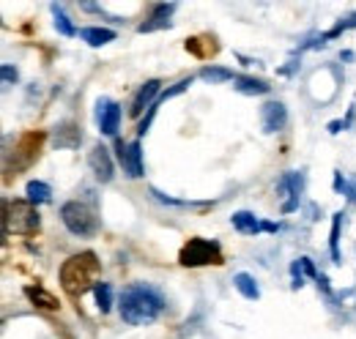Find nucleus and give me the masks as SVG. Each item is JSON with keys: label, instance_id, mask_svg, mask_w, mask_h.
I'll return each mask as SVG.
<instances>
[{"label": "nucleus", "instance_id": "nucleus-12", "mask_svg": "<svg viewBox=\"0 0 356 339\" xmlns=\"http://www.w3.org/2000/svg\"><path fill=\"white\" fill-rule=\"evenodd\" d=\"M159 88H162V83H159V80H148V83H145V85H143V88L137 91V96L132 99V107H129V115H132V118H137V115H143V110H145V107L151 110V107L156 105L154 99H156Z\"/></svg>", "mask_w": 356, "mask_h": 339}, {"label": "nucleus", "instance_id": "nucleus-11", "mask_svg": "<svg viewBox=\"0 0 356 339\" xmlns=\"http://www.w3.org/2000/svg\"><path fill=\"white\" fill-rule=\"evenodd\" d=\"M231 222L236 227L238 232H244V235H258L260 230H266V232H274L277 225L274 222H260L252 211H236L233 217H231Z\"/></svg>", "mask_w": 356, "mask_h": 339}, {"label": "nucleus", "instance_id": "nucleus-21", "mask_svg": "<svg viewBox=\"0 0 356 339\" xmlns=\"http://www.w3.org/2000/svg\"><path fill=\"white\" fill-rule=\"evenodd\" d=\"M238 74H233L231 69H222V66H203L200 69V80H206V83H211V85H217V83H231V80H236Z\"/></svg>", "mask_w": 356, "mask_h": 339}, {"label": "nucleus", "instance_id": "nucleus-13", "mask_svg": "<svg viewBox=\"0 0 356 339\" xmlns=\"http://www.w3.org/2000/svg\"><path fill=\"white\" fill-rule=\"evenodd\" d=\"M176 11V3H156L151 17L137 28L140 33H151V30H159V28H170V14Z\"/></svg>", "mask_w": 356, "mask_h": 339}, {"label": "nucleus", "instance_id": "nucleus-1", "mask_svg": "<svg viewBox=\"0 0 356 339\" xmlns=\"http://www.w3.org/2000/svg\"><path fill=\"white\" fill-rule=\"evenodd\" d=\"M121 320L129 326H148L154 323L162 312H165V298L156 287L145 285V282H134L129 287H123L121 293Z\"/></svg>", "mask_w": 356, "mask_h": 339}, {"label": "nucleus", "instance_id": "nucleus-6", "mask_svg": "<svg viewBox=\"0 0 356 339\" xmlns=\"http://www.w3.org/2000/svg\"><path fill=\"white\" fill-rule=\"evenodd\" d=\"M302 189H304V175L302 173H282V178L277 181V192L285 197L282 200V214H291L299 208V197H302Z\"/></svg>", "mask_w": 356, "mask_h": 339}, {"label": "nucleus", "instance_id": "nucleus-24", "mask_svg": "<svg viewBox=\"0 0 356 339\" xmlns=\"http://www.w3.org/2000/svg\"><path fill=\"white\" fill-rule=\"evenodd\" d=\"M340 222H343V214H335L332 219V238H329V249H332V260L340 263Z\"/></svg>", "mask_w": 356, "mask_h": 339}, {"label": "nucleus", "instance_id": "nucleus-2", "mask_svg": "<svg viewBox=\"0 0 356 339\" xmlns=\"http://www.w3.org/2000/svg\"><path fill=\"white\" fill-rule=\"evenodd\" d=\"M102 274V263L94 252H80L72 254L63 265H61V285L72 298H80L83 293H88L91 287H96V276Z\"/></svg>", "mask_w": 356, "mask_h": 339}, {"label": "nucleus", "instance_id": "nucleus-20", "mask_svg": "<svg viewBox=\"0 0 356 339\" xmlns=\"http://www.w3.org/2000/svg\"><path fill=\"white\" fill-rule=\"evenodd\" d=\"M25 195H28V200L33 203V206H41V203H50L52 197V189L44 184V181H30L28 186H25Z\"/></svg>", "mask_w": 356, "mask_h": 339}, {"label": "nucleus", "instance_id": "nucleus-19", "mask_svg": "<svg viewBox=\"0 0 356 339\" xmlns=\"http://www.w3.org/2000/svg\"><path fill=\"white\" fill-rule=\"evenodd\" d=\"M80 140H83V134H80V129L74 123H61L58 131H55L58 148H74V145H80Z\"/></svg>", "mask_w": 356, "mask_h": 339}, {"label": "nucleus", "instance_id": "nucleus-16", "mask_svg": "<svg viewBox=\"0 0 356 339\" xmlns=\"http://www.w3.org/2000/svg\"><path fill=\"white\" fill-rule=\"evenodd\" d=\"M80 39L88 41L91 47H105V44L116 41V30H110V28H83Z\"/></svg>", "mask_w": 356, "mask_h": 339}, {"label": "nucleus", "instance_id": "nucleus-7", "mask_svg": "<svg viewBox=\"0 0 356 339\" xmlns=\"http://www.w3.org/2000/svg\"><path fill=\"white\" fill-rule=\"evenodd\" d=\"M116 151H118V162L123 167V173L129 178H140L143 175V148H140V140L134 142H116Z\"/></svg>", "mask_w": 356, "mask_h": 339}, {"label": "nucleus", "instance_id": "nucleus-3", "mask_svg": "<svg viewBox=\"0 0 356 339\" xmlns=\"http://www.w3.org/2000/svg\"><path fill=\"white\" fill-rule=\"evenodd\" d=\"M41 217L30 200H6L3 203V232L6 235H36Z\"/></svg>", "mask_w": 356, "mask_h": 339}, {"label": "nucleus", "instance_id": "nucleus-23", "mask_svg": "<svg viewBox=\"0 0 356 339\" xmlns=\"http://www.w3.org/2000/svg\"><path fill=\"white\" fill-rule=\"evenodd\" d=\"M52 17H55V28H58V33H63V36H77V28L69 22V17L63 14V8H61V6H52Z\"/></svg>", "mask_w": 356, "mask_h": 339}, {"label": "nucleus", "instance_id": "nucleus-14", "mask_svg": "<svg viewBox=\"0 0 356 339\" xmlns=\"http://www.w3.org/2000/svg\"><path fill=\"white\" fill-rule=\"evenodd\" d=\"M25 296H28V298L33 301V307H39V309H47V312L61 309L58 298H55L52 293H47L41 285H28V287H25Z\"/></svg>", "mask_w": 356, "mask_h": 339}, {"label": "nucleus", "instance_id": "nucleus-9", "mask_svg": "<svg viewBox=\"0 0 356 339\" xmlns=\"http://www.w3.org/2000/svg\"><path fill=\"white\" fill-rule=\"evenodd\" d=\"M88 167L94 170V175L102 181V184H110L113 175H116V164H113V156L105 145H94V151L88 153Z\"/></svg>", "mask_w": 356, "mask_h": 339}, {"label": "nucleus", "instance_id": "nucleus-18", "mask_svg": "<svg viewBox=\"0 0 356 339\" xmlns=\"http://www.w3.org/2000/svg\"><path fill=\"white\" fill-rule=\"evenodd\" d=\"M233 285H236V290L244 298H249V301H258L260 298V287H258L255 276H249L247 271H238L236 276H233Z\"/></svg>", "mask_w": 356, "mask_h": 339}, {"label": "nucleus", "instance_id": "nucleus-17", "mask_svg": "<svg viewBox=\"0 0 356 339\" xmlns=\"http://www.w3.org/2000/svg\"><path fill=\"white\" fill-rule=\"evenodd\" d=\"M233 88H236L238 94H247V96H263V94H269V91H271V85H266L263 80L241 77V74L233 80Z\"/></svg>", "mask_w": 356, "mask_h": 339}, {"label": "nucleus", "instance_id": "nucleus-26", "mask_svg": "<svg viewBox=\"0 0 356 339\" xmlns=\"http://www.w3.org/2000/svg\"><path fill=\"white\" fill-rule=\"evenodd\" d=\"M0 72H3V83H6V85H11V83H17V69H11V66L6 63V66H3Z\"/></svg>", "mask_w": 356, "mask_h": 339}, {"label": "nucleus", "instance_id": "nucleus-10", "mask_svg": "<svg viewBox=\"0 0 356 339\" xmlns=\"http://www.w3.org/2000/svg\"><path fill=\"white\" fill-rule=\"evenodd\" d=\"M260 123H263V131L266 134H274V131H282L285 123H288V110L282 102H266L263 110H260Z\"/></svg>", "mask_w": 356, "mask_h": 339}, {"label": "nucleus", "instance_id": "nucleus-22", "mask_svg": "<svg viewBox=\"0 0 356 339\" xmlns=\"http://www.w3.org/2000/svg\"><path fill=\"white\" fill-rule=\"evenodd\" d=\"M94 296H96V307H99V312H102V315H107V312H110V307H113V287H110L107 282H99V285L94 287Z\"/></svg>", "mask_w": 356, "mask_h": 339}, {"label": "nucleus", "instance_id": "nucleus-8", "mask_svg": "<svg viewBox=\"0 0 356 339\" xmlns=\"http://www.w3.org/2000/svg\"><path fill=\"white\" fill-rule=\"evenodd\" d=\"M96 123H99V131L107 134V137H116L118 134V126H121V107L118 102L102 96L96 102Z\"/></svg>", "mask_w": 356, "mask_h": 339}, {"label": "nucleus", "instance_id": "nucleus-15", "mask_svg": "<svg viewBox=\"0 0 356 339\" xmlns=\"http://www.w3.org/2000/svg\"><path fill=\"white\" fill-rule=\"evenodd\" d=\"M291 274H293V290H299L307 276H310V279H318V271H315V265H313L310 257H299V260L291 265Z\"/></svg>", "mask_w": 356, "mask_h": 339}, {"label": "nucleus", "instance_id": "nucleus-5", "mask_svg": "<svg viewBox=\"0 0 356 339\" xmlns=\"http://www.w3.org/2000/svg\"><path fill=\"white\" fill-rule=\"evenodd\" d=\"M61 219H63V225H66V230H69L72 235H80V238H91V235H96V230H99L96 214H94L85 203H80V200L66 203V206L61 208Z\"/></svg>", "mask_w": 356, "mask_h": 339}, {"label": "nucleus", "instance_id": "nucleus-25", "mask_svg": "<svg viewBox=\"0 0 356 339\" xmlns=\"http://www.w3.org/2000/svg\"><path fill=\"white\" fill-rule=\"evenodd\" d=\"M189 85H192V77H184L181 83H176L173 88H167V91L162 94V99H159V102H167V99H173V96H178V94H184V91H187Z\"/></svg>", "mask_w": 356, "mask_h": 339}, {"label": "nucleus", "instance_id": "nucleus-4", "mask_svg": "<svg viewBox=\"0 0 356 339\" xmlns=\"http://www.w3.org/2000/svg\"><path fill=\"white\" fill-rule=\"evenodd\" d=\"M178 263L184 268H200V265H222V246L217 241L209 238H189L181 252H178Z\"/></svg>", "mask_w": 356, "mask_h": 339}]
</instances>
